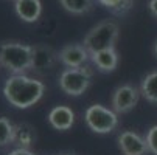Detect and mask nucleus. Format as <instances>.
Returning a JSON list of instances; mask_svg holds the SVG:
<instances>
[{"mask_svg": "<svg viewBox=\"0 0 157 155\" xmlns=\"http://www.w3.org/2000/svg\"><path fill=\"white\" fill-rule=\"evenodd\" d=\"M45 92L44 82L27 75H13L3 85V95L6 101L17 109H30L40 101Z\"/></svg>", "mask_w": 157, "mask_h": 155, "instance_id": "1", "label": "nucleus"}, {"mask_svg": "<svg viewBox=\"0 0 157 155\" xmlns=\"http://www.w3.org/2000/svg\"><path fill=\"white\" fill-rule=\"evenodd\" d=\"M33 45L22 42H2L0 43V65L13 75H25L31 70Z\"/></svg>", "mask_w": 157, "mask_h": 155, "instance_id": "2", "label": "nucleus"}, {"mask_svg": "<svg viewBox=\"0 0 157 155\" xmlns=\"http://www.w3.org/2000/svg\"><path fill=\"white\" fill-rule=\"evenodd\" d=\"M118 34H120V28L115 22L104 20V22H100L97 27H94L87 33L82 45L86 47L89 54H94L97 51L107 50V48H114L115 42L118 39Z\"/></svg>", "mask_w": 157, "mask_h": 155, "instance_id": "3", "label": "nucleus"}, {"mask_svg": "<svg viewBox=\"0 0 157 155\" xmlns=\"http://www.w3.org/2000/svg\"><path fill=\"white\" fill-rule=\"evenodd\" d=\"M92 72L89 67L65 68L59 75V87L69 96H81L90 85Z\"/></svg>", "mask_w": 157, "mask_h": 155, "instance_id": "4", "label": "nucleus"}, {"mask_svg": "<svg viewBox=\"0 0 157 155\" xmlns=\"http://www.w3.org/2000/svg\"><path fill=\"white\" fill-rule=\"evenodd\" d=\"M86 124L95 134H110L118 124V118L114 110H109L100 104L90 105L84 113Z\"/></svg>", "mask_w": 157, "mask_h": 155, "instance_id": "5", "label": "nucleus"}, {"mask_svg": "<svg viewBox=\"0 0 157 155\" xmlns=\"http://www.w3.org/2000/svg\"><path fill=\"white\" fill-rule=\"evenodd\" d=\"M140 92L134 85L124 84L115 88L112 95V109L115 113H128L137 105Z\"/></svg>", "mask_w": 157, "mask_h": 155, "instance_id": "6", "label": "nucleus"}, {"mask_svg": "<svg viewBox=\"0 0 157 155\" xmlns=\"http://www.w3.org/2000/svg\"><path fill=\"white\" fill-rule=\"evenodd\" d=\"M59 61L58 53L44 43H37L33 45V64H31V70L36 73H47L50 72L56 62Z\"/></svg>", "mask_w": 157, "mask_h": 155, "instance_id": "7", "label": "nucleus"}, {"mask_svg": "<svg viewBox=\"0 0 157 155\" xmlns=\"http://www.w3.org/2000/svg\"><path fill=\"white\" fill-rule=\"evenodd\" d=\"M58 57H59V62H62L67 68H81L90 59V54H89L84 45L72 43V45L64 47L58 53Z\"/></svg>", "mask_w": 157, "mask_h": 155, "instance_id": "8", "label": "nucleus"}, {"mask_svg": "<svg viewBox=\"0 0 157 155\" xmlns=\"http://www.w3.org/2000/svg\"><path fill=\"white\" fill-rule=\"evenodd\" d=\"M118 147L124 155H145L149 152L146 140L132 130H124L118 135Z\"/></svg>", "mask_w": 157, "mask_h": 155, "instance_id": "9", "label": "nucleus"}, {"mask_svg": "<svg viewBox=\"0 0 157 155\" xmlns=\"http://www.w3.org/2000/svg\"><path fill=\"white\" fill-rule=\"evenodd\" d=\"M14 11L19 19L27 24H34L39 20L42 14V3L40 0H16Z\"/></svg>", "mask_w": 157, "mask_h": 155, "instance_id": "10", "label": "nucleus"}, {"mask_svg": "<svg viewBox=\"0 0 157 155\" xmlns=\"http://www.w3.org/2000/svg\"><path fill=\"white\" fill-rule=\"evenodd\" d=\"M48 123L56 130H69L75 123V112L67 105H56L48 113Z\"/></svg>", "mask_w": 157, "mask_h": 155, "instance_id": "11", "label": "nucleus"}, {"mask_svg": "<svg viewBox=\"0 0 157 155\" xmlns=\"http://www.w3.org/2000/svg\"><path fill=\"white\" fill-rule=\"evenodd\" d=\"M90 59L95 64V67L103 73L114 72L118 65V54H117L115 48H107V50L97 51V53L90 54Z\"/></svg>", "mask_w": 157, "mask_h": 155, "instance_id": "12", "label": "nucleus"}, {"mask_svg": "<svg viewBox=\"0 0 157 155\" xmlns=\"http://www.w3.org/2000/svg\"><path fill=\"white\" fill-rule=\"evenodd\" d=\"M36 140V134L34 129L27 124V123H19L14 126V134H13V144H16L17 147H25L30 149V146L34 143Z\"/></svg>", "mask_w": 157, "mask_h": 155, "instance_id": "13", "label": "nucleus"}, {"mask_svg": "<svg viewBox=\"0 0 157 155\" xmlns=\"http://www.w3.org/2000/svg\"><path fill=\"white\" fill-rule=\"evenodd\" d=\"M140 93L146 101L157 104V72H152L145 76L140 85Z\"/></svg>", "mask_w": 157, "mask_h": 155, "instance_id": "14", "label": "nucleus"}, {"mask_svg": "<svg viewBox=\"0 0 157 155\" xmlns=\"http://www.w3.org/2000/svg\"><path fill=\"white\" fill-rule=\"evenodd\" d=\"M61 6L72 14L81 16L94 8V0H59Z\"/></svg>", "mask_w": 157, "mask_h": 155, "instance_id": "15", "label": "nucleus"}, {"mask_svg": "<svg viewBox=\"0 0 157 155\" xmlns=\"http://www.w3.org/2000/svg\"><path fill=\"white\" fill-rule=\"evenodd\" d=\"M98 2L103 6H106L109 11H112L114 14L123 16L132 8L134 0H98Z\"/></svg>", "mask_w": 157, "mask_h": 155, "instance_id": "16", "label": "nucleus"}, {"mask_svg": "<svg viewBox=\"0 0 157 155\" xmlns=\"http://www.w3.org/2000/svg\"><path fill=\"white\" fill-rule=\"evenodd\" d=\"M13 134H14V124L8 118L0 116V149L13 144Z\"/></svg>", "mask_w": 157, "mask_h": 155, "instance_id": "17", "label": "nucleus"}, {"mask_svg": "<svg viewBox=\"0 0 157 155\" xmlns=\"http://www.w3.org/2000/svg\"><path fill=\"white\" fill-rule=\"evenodd\" d=\"M146 144H148V150L154 155H157V124L152 126L148 132H146Z\"/></svg>", "mask_w": 157, "mask_h": 155, "instance_id": "18", "label": "nucleus"}, {"mask_svg": "<svg viewBox=\"0 0 157 155\" xmlns=\"http://www.w3.org/2000/svg\"><path fill=\"white\" fill-rule=\"evenodd\" d=\"M8 155H36V153L31 152L30 149H25V147H17V149L11 150Z\"/></svg>", "mask_w": 157, "mask_h": 155, "instance_id": "19", "label": "nucleus"}, {"mask_svg": "<svg viewBox=\"0 0 157 155\" xmlns=\"http://www.w3.org/2000/svg\"><path fill=\"white\" fill-rule=\"evenodd\" d=\"M149 11L152 16L157 17V0H149Z\"/></svg>", "mask_w": 157, "mask_h": 155, "instance_id": "20", "label": "nucleus"}, {"mask_svg": "<svg viewBox=\"0 0 157 155\" xmlns=\"http://www.w3.org/2000/svg\"><path fill=\"white\" fill-rule=\"evenodd\" d=\"M152 51H154V56L157 57V42L154 43V50H152Z\"/></svg>", "mask_w": 157, "mask_h": 155, "instance_id": "21", "label": "nucleus"}, {"mask_svg": "<svg viewBox=\"0 0 157 155\" xmlns=\"http://www.w3.org/2000/svg\"><path fill=\"white\" fill-rule=\"evenodd\" d=\"M62 155H72V153H62Z\"/></svg>", "mask_w": 157, "mask_h": 155, "instance_id": "22", "label": "nucleus"}, {"mask_svg": "<svg viewBox=\"0 0 157 155\" xmlns=\"http://www.w3.org/2000/svg\"><path fill=\"white\" fill-rule=\"evenodd\" d=\"M14 2H16V0H14Z\"/></svg>", "mask_w": 157, "mask_h": 155, "instance_id": "23", "label": "nucleus"}]
</instances>
